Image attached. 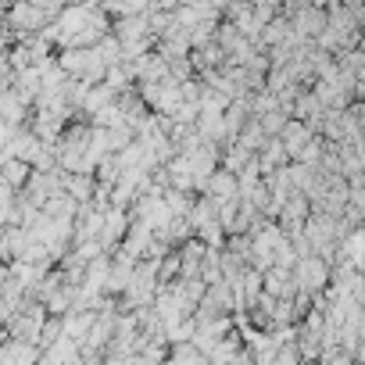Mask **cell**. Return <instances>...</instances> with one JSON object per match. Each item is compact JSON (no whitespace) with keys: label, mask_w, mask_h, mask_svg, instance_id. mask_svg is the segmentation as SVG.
Here are the masks:
<instances>
[{"label":"cell","mask_w":365,"mask_h":365,"mask_svg":"<svg viewBox=\"0 0 365 365\" xmlns=\"http://www.w3.org/2000/svg\"><path fill=\"white\" fill-rule=\"evenodd\" d=\"M294 283H297L301 290H315L319 283H326V265H322V262H304V265L297 269Z\"/></svg>","instance_id":"obj_1"}]
</instances>
